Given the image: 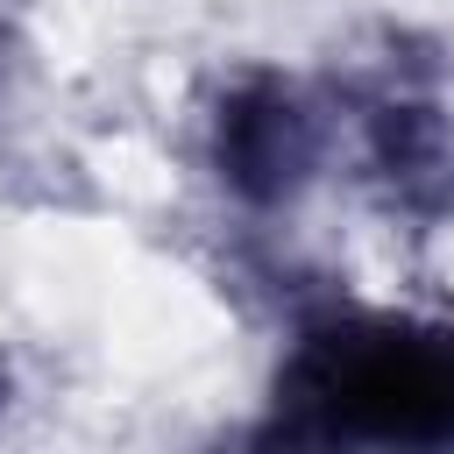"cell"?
Here are the masks:
<instances>
[{
    "instance_id": "7a4b0ae2",
    "label": "cell",
    "mask_w": 454,
    "mask_h": 454,
    "mask_svg": "<svg viewBox=\"0 0 454 454\" xmlns=\"http://www.w3.org/2000/svg\"><path fill=\"white\" fill-rule=\"evenodd\" d=\"M213 170L241 206H284L319 170V114L284 78L227 85L213 114Z\"/></svg>"
},
{
    "instance_id": "6da1fadb",
    "label": "cell",
    "mask_w": 454,
    "mask_h": 454,
    "mask_svg": "<svg viewBox=\"0 0 454 454\" xmlns=\"http://www.w3.org/2000/svg\"><path fill=\"white\" fill-rule=\"evenodd\" d=\"M305 433L376 447H454V326L333 319L298 340L284 390Z\"/></svg>"
},
{
    "instance_id": "3957f363",
    "label": "cell",
    "mask_w": 454,
    "mask_h": 454,
    "mask_svg": "<svg viewBox=\"0 0 454 454\" xmlns=\"http://www.w3.org/2000/svg\"><path fill=\"white\" fill-rule=\"evenodd\" d=\"M0 390H7V376H0Z\"/></svg>"
}]
</instances>
